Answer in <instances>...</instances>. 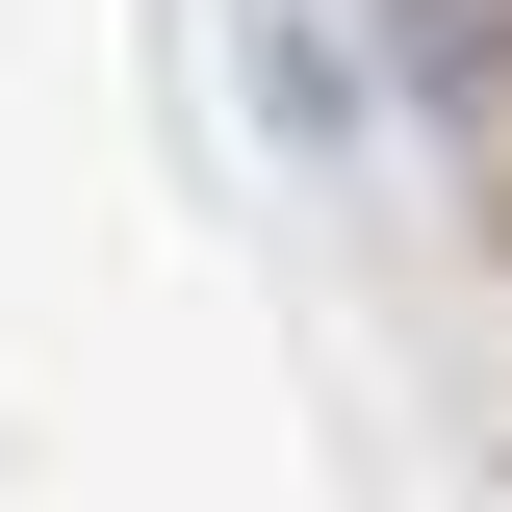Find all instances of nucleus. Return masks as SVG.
<instances>
[{
    "mask_svg": "<svg viewBox=\"0 0 512 512\" xmlns=\"http://www.w3.org/2000/svg\"><path fill=\"white\" fill-rule=\"evenodd\" d=\"M256 103L308 128V154H359V128H384V103H359V52H333V26H256Z\"/></svg>",
    "mask_w": 512,
    "mask_h": 512,
    "instance_id": "obj_1",
    "label": "nucleus"
},
{
    "mask_svg": "<svg viewBox=\"0 0 512 512\" xmlns=\"http://www.w3.org/2000/svg\"><path fill=\"white\" fill-rule=\"evenodd\" d=\"M410 26V77H436V128H487V0H384Z\"/></svg>",
    "mask_w": 512,
    "mask_h": 512,
    "instance_id": "obj_2",
    "label": "nucleus"
}]
</instances>
